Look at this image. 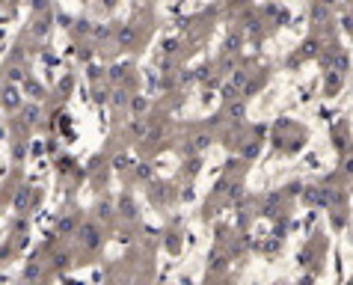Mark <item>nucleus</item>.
<instances>
[{
	"instance_id": "f257e3e1",
	"label": "nucleus",
	"mask_w": 353,
	"mask_h": 285,
	"mask_svg": "<svg viewBox=\"0 0 353 285\" xmlns=\"http://www.w3.org/2000/svg\"><path fill=\"white\" fill-rule=\"evenodd\" d=\"M303 202H306V205H327L324 187H306V190H303Z\"/></svg>"
},
{
	"instance_id": "0eeeda50",
	"label": "nucleus",
	"mask_w": 353,
	"mask_h": 285,
	"mask_svg": "<svg viewBox=\"0 0 353 285\" xmlns=\"http://www.w3.org/2000/svg\"><path fill=\"white\" fill-rule=\"evenodd\" d=\"M345 172H348V175H353V158H348V161H345Z\"/></svg>"
},
{
	"instance_id": "39448f33",
	"label": "nucleus",
	"mask_w": 353,
	"mask_h": 285,
	"mask_svg": "<svg viewBox=\"0 0 353 285\" xmlns=\"http://www.w3.org/2000/svg\"><path fill=\"white\" fill-rule=\"evenodd\" d=\"M229 113H232V119H244V113H247V110H244V104H232V107H229Z\"/></svg>"
},
{
	"instance_id": "20e7f679",
	"label": "nucleus",
	"mask_w": 353,
	"mask_h": 285,
	"mask_svg": "<svg viewBox=\"0 0 353 285\" xmlns=\"http://www.w3.org/2000/svg\"><path fill=\"white\" fill-rule=\"evenodd\" d=\"M339 86H342V74L339 71H330L327 74V92L333 95V92H339Z\"/></svg>"
},
{
	"instance_id": "f03ea898",
	"label": "nucleus",
	"mask_w": 353,
	"mask_h": 285,
	"mask_svg": "<svg viewBox=\"0 0 353 285\" xmlns=\"http://www.w3.org/2000/svg\"><path fill=\"white\" fill-rule=\"evenodd\" d=\"M309 18H312L315 24H327V21H330V6H324V3H315V6L309 9Z\"/></svg>"
},
{
	"instance_id": "6e6552de",
	"label": "nucleus",
	"mask_w": 353,
	"mask_h": 285,
	"mask_svg": "<svg viewBox=\"0 0 353 285\" xmlns=\"http://www.w3.org/2000/svg\"><path fill=\"white\" fill-rule=\"evenodd\" d=\"M318 3H324V6H333V3H336V0H318Z\"/></svg>"
},
{
	"instance_id": "7ed1b4c3",
	"label": "nucleus",
	"mask_w": 353,
	"mask_h": 285,
	"mask_svg": "<svg viewBox=\"0 0 353 285\" xmlns=\"http://www.w3.org/2000/svg\"><path fill=\"white\" fill-rule=\"evenodd\" d=\"M300 54H303V59H309V57H318V54H321V39H306Z\"/></svg>"
},
{
	"instance_id": "423d86ee",
	"label": "nucleus",
	"mask_w": 353,
	"mask_h": 285,
	"mask_svg": "<svg viewBox=\"0 0 353 285\" xmlns=\"http://www.w3.org/2000/svg\"><path fill=\"white\" fill-rule=\"evenodd\" d=\"M208 143H211V137H208V134L196 137V149H208Z\"/></svg>"
}]
</instances>
